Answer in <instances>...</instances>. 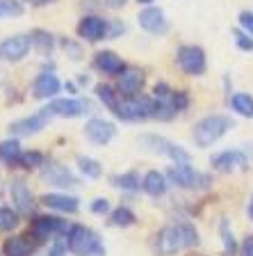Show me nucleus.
<instances>
[{
    "label": "nucleus",
    "mask_w": 253,
    "mask_h": 256,
    "mask_svg": "<svg viewBox=\"0 0 253 256\" xmlns=\"http://www.w3.org/2000/svg\"><path fill=\"white\" fill-rule=\"evenodd\" d=\"M199 245V231L194 229V224L190 222H178L169 224L155 238V252L160 256H174L183 250Z\"/></svg>",
    "instance_id": "1"
},
{
    "label": "nucleus",
    "mask_w": 253,
    "mask_h": 256,
    "mask_svg": "<svg viewBox=\"0 0 253 256\" xmlns=\"http://www.w3.org/2000/svg\"><path fill=\"white\" fill-rule=\"evenodd\" d=\"M231 128H235L231 117H226V114H210V117L201 119L196 124L194 130H192V138H194L196 146L206 149V146H212L217 140H222Z\"/></svg>",
    "instance_id": "2"
},
{
    "label": "nucleus",
    "mask_w": 253,
    "mask_h": 256,
    "mask_svg": "<svg viewBox=\"0 0 253 256\" xmlns=\"http://www.w3.org/2000/svg\"><path fill=\"white\" fill-rule=\"evenodd\" d=\"M66 242H69V252L73 256H100L103 254V242L91 229L82 226V224H73L69 226L66 234Z\"/></svg>",
    "instance_id": "3"
},
{
    "label": "nucleus",
    "mask_w": 253,
    "mask_h": 256,
    "mask_svg": "<svg viewBox=\"0 0 253 256\" xmlns=\"http://www.w3.org/2000/svg\"><path fill=\"white\" fill-rule=\"evenodd\" d=\"M167 178L183 190H203L210 186V178L201 174L199 170H194L190 162H174L167 172Z\"/></svg>",
    "instance_id": "4"
},
{
    "label": "nucleus",
    "mask_w": 253,
    "mask_h": 256,
    "mask_svg": "<svg viewBox=\"0 0 253 256\" xmlns=\"http://www.w3.org/2000/svg\"><path fill=\"white\" fill-rule=\"evenodd\" d=\"M139 144H142L148 154L167 156V158H171L174 162H190V151H185L183 146L169 142V140L162 138V135H142V138H139Z\"/></svg>",
    "instance_id": "5"
},
{
    "label": "nucleus",
    "mask_w": 253,
    "mask_h": 256,
    "mask_svg": "<svg viewBox=\"0 0 253 256\" xmlns=\"http://www.w3.org/2000/svg\"><path fill=\"white\" fill-rule=\"evenodd\" d=\"M176 62H178V66L183 69V74H187V76H203L208 69V60H206L203 48L192 46V44L178 48Z\"/></svg>",
    "instance_id": "6"
},
{
    "label": "nucleus",
    "mask_w": 253,
    "mask_h": 256,
    "mask_svg": "<svg viewBox=\"0 0 253 256\" xmlns=\"http://www.w3.org/2000/svg\"><path fill=\"white\" fill-rule=\"evenodd\" d=\"M116 117L126 119V122H139V119L153 117V101L144 94L137 96H126V101L119 103Z\"/></svg>",
    "instance_id": "7"
},
{
    "label": "nucleus",
    "mask_w": 253,
    "mask_h": 256,
    "mask_svg": "<svg viewBox=\"0 0 253 256\" xmlns=\"http://www.w3.org/2000/svg\"><path fill=\"white\" fill-rule=\"evenodd\" d=\"M50 117H53V112L48 110V108H43V110H39L37 114H32V117H25V119H18V122H14L9 126V133L18 135V138L37 135L39 130H43V128H46V124L50 122Z\"/></svg>",
    "instance_id": "8"
},
{
    "label": "nucleus",
    "mask_w": 253,
    "mask_h": 256,
    "mask_svg": "<svg viewBox=\"0 0 253 256\" xmlns=\"http://www.w3.org/2000/svg\"><path fill=\"white\" fill-rule=\"evenodd\" d=\"M41 181L55 188H75L78 178L71 174L69 167L59 165V162H46L41 167Z\"/></svg>",
    "instance_id": "9"
},
{
    "label": "nucleus",
    "mask_w": 253,
    "mask_h": 256,
    "mask_svg": "<svg viewBox=\"0 0 253 256\" xmlns=\"http://www.w3.org/2000/svg\"><path fill=\"white\" fill-rule=\"evenodd\" d=\"M30 48H32V42L25 34L7 37L5 42H0V60L2 62H21Z\"/></svg>",
    "instance_id": "10"
},
{
    "label": "nucleus",
    "mask_w": 253,
    "mask_h": 256,
    "mask_svg": "<svg viewBox=\"0 0 253 256\" xmlns=\"http://www.w3.org/2000/svg\"><path fill=\"white\" fill-rule=\"evenodd\" d=\"M48 110L53 112L55 117H66V119H73V117H82L87 112H91V103L84 101V98H57L48 106Z\"/></svg>",
    "instance_id": "11"
},
{
    "label": "nucleus",
    "mask_w": 253,
    "mask_h": 256,
    "mask_svg": "<svg viewBox=\"0 0 253 256\" xmlns=\"http://www.w3.org/2000/svg\"><path fill=\"white\" fill-rule=\"evenodd\" d=\"M212 167H215L217 172H224V174H233V172H242L247 170L249 160L247 156L242 154V151L233 149V151H222V154L212 156Z\"/></svg>",
    "instance_id": "12"
},
{
    "label": "nucleus",
    "mask_w": 253,
    "mask_h": 256,
    "mask_svg": "<svg viewBox=\"0 0 253 256\" xmlns=\"http://www.w3.org/2000/svg\"><path fill=\"white\" fill-rule=\"evenodd\" d=\"M107 26L105 18H100V16H84L82 21L78 23V34L87 42H100V39H107Z\"/></svg>",
    "instance_id": "13"
},
{
    "label": "nucleus",
    "mask_w": 253,
    "mask_h": 256,
    "mask_svg": "<svg viewBox=\"0 0 253 256\" xmlns=\"http://www.w3.org/2000/svg\"><path fill=\"white\" fill-rule=\"evenodd\" d=\"M30 231H32V236H34L37 240H48V238H53V236H57V234H64L66 226H64V222L62 220H57V218L39 215V218L32 220Z\"/></svg>",
    "instance_id": "14"
},
{
    "label": "nucleus",
    "mask_w": 253,
    "mask_h": 256,
    "mask_svg": "<svg viewBox=\"0 0 253 256\" xmlns=\"http://www.w3.org/2000/svg\"><path fill=\"white\" fill-rule=\"evenodd\" d=\"M114 133H116L114 124L105 122V119L94 117V119H89V122L84 124V135H87L94 144H100V146L110 142V140L114 138Z\"/></svg>",
    "instance_id": "15"
},
{
    "label": "nucleus",
    "mask_w": 253,
    "mask_h": 256,
    "mask_svg": "<svg viewBox=\"0 0 253 256\" xmlns=\"http://www.w3.org/2000/svg\"><path fill=\"white\" fill-rule=\"evenodd\" d=\"M137 21L144 30L153 32V34H164V32L169 30V23H167L164 12L160 10V7H146V10H142L137 16Z\"/></svg>",
    "instance_id": "16"
},
{
    "label": "nucleus",
    "mask_w": 253,
    "mask_h": 256,
    "mask_svg": "<svg viewBox=\"0 0 253 256\" xmlns=\"http://www.w3.org/2000/svg\"><path fill=\"white\" fill-rule=\"evenodd\" d=\"M9 197L14 202V208L18 213H30L34 208V202H32V192L27 188V183L23 178H11L9 183Z\"/></svg>",
    "instance_id": "17"
},
{
    "label": "nucleus",
    "mask_w": 253,
    "mask_h": 256,
    "mask_svg": "<svg viewBox=\"0 0 253 256\" xmlns=\"http://www.w3.org/2000/svg\"><path fill=\"white\" fill-rule=\"evenodd\" d=\"M41 204L46 208H53V210H59V213H78L80 208V199L73 197V194H59V192H50V194H43Z\"/></svg>",
    "instance_id": "18"
},
{
    "label": "nucleus",
    "mask_w": 253,
    "mask_h": 256,
    "mask_svg": "<svg viewBox=\"0 0 253 256\" xmlns=\"http://www.w3.org/2000/svg\"><path fill=\"white\" fill-rule=\"evenodd\" d=\"M144 82H146V76L139 69H126L119 76V92L123 96H137L144 90Z\"/></svg>",
    "instance_id": "19"
},
{
    "label": "nucleus",
    "mask_w": 253,
    "mask_h": 256,
    "mask_svg": "<svg viewBox=\"0 0 253 256\" xmlns=\"http://www.w3.org/2000/svg\"><path fill=\"white\" fill-rule=\"evenodd\" d=\"M94 64H96V69H100L107 76H121L123 71H126L123 60L119 58L114 50H100V53H96Z\"/></svg>",
    "instance_id": "20"
},
{
    "label": "nucleus",
    "mask_w": 253,
    "mask_h": 256,
    "mask_svg": "<svg viewBox=\"0 0 253 256\" xmlns=\"http://www.w3.org/2000/svg\"><path fill=\"white\" fill-rule=\"evenodd\" d=\"M59 90H62V82L57 80V76H55V74L37 76L34 85H32V92H34V96H37V98H53V96H57Z\"/></svg>",
    "instance_id": "21"
},
{
    "label": "nucleus",
    "mask_w": 253,
    "mask_h": 256,
    "mask_svg": "<svg viewBox=\"0 0 253 256\" xmlns=\"http://www.w3.org/2000/svg\"><path fill=\"white\" fill-rule=\"evenodd\" d=\"M142 181H144L142 183L144 192H146V194H151V197H162L164 192H167V186H169L167 176H164L162 172H158V170L148 172Z\"/></svg>",
    "instance_id": "22"
},
{
    "label": "nucleus",
    "mask_w": 253,
    "mask_h": 256,
    "mask_svg": "<svg viewBox=\"0 0 253 256\" xmlns=\"http://www.w3.org/2000/svg\"><path fill=\"white\" fill-rule=\"evenodd\" d=\"M2 252H5V256H32L34 254V245L25 236H11V238L5 240Z\"/></svg>",
    "instance_id": "23"
},
{
    "label": "nucleus",
    "mask_w": 253,
    "mask_h": 256,
    "mask_svg": "<svg viewBox=\"0 0 253 256\" xmlns=\"http://www.w3.org/2000/svg\"><path fill=\"white\" fill-rule=\"evenodd\" d=\"M21 158H23V151H21V144L16 140L0 142V160L5 165H21Z\"/></svg>",
    "instance_id": "24"
},
{
    "label": "nucleus",
    "mask_w": 253,
    "mask_h": 256,
    "mask_svg": "<svg viewBox=\"0 0 253 256\" xmlns=\"http://www.w3.org/2000/svg\"><path fill=\"white\" fill-rule=\"evenodd\" d=\"M30 42H32V48H37L41 55H48L50 50H53V46H55L53 34L46 32V30H34L30 34Z\"/></svg>",
    "instance_id": "25"
},
{
    "label": "nucleus",
    "mask_w": 253,
    "mask_h": 256,
    "mask_svg": "<svg viewBox=\"0 0 253 256\" xmlns=\"http://www.w3.org/2000/svg\"><path fill=\"white\" fill-rule=\"evenodd\" d=\"M144 181H139V174L137 172H126V174H119V176H112V186L114 188H121V190L128 192H135L139 190Z\"/></svg>",
    "instance_id": "26"
},
{
    "label": "nucleus",
    "mask_w": 253,
    "mask_h": 256,
    "mask_svg": "<svg viewBox=\"0 0 253 256\" xmlns=\"http://www.w3.org/2000/svg\"><path fill=\"white\" fill-rule=\"evenodd\" d=\"M135 222H137V215L132 213L130 208H126V206H119L116 210H112L110 213V224L112 226H121V229H126V226H132Z\"/></svg>",
    "instance_id": "27"
},
{
    "label": "nucleus",
    "mask_w": 253,
    "mask_h": 256,
    "mask_svg": "<svg viewBox=\"0 0 253 256\" xmlns=\"http://www.w3.org/2000/svg\"><path fill=\"white\" fill-rule=\"evenodd\" d=\"M231 106L238 114H242V117H247V119H253V96L242 94V92H240V94H233Z\"/></svg>",
    "instance_id": "28"
},
{
    "label": "nucleus",
    "mask_w": 253,
    "mask_h": 256,
    "mask_svg": "<svg viewBox=\"0 0 253 256\" xmlns=\"http://www.w3.org/2000/svg\"><path fill=\"white\" fill-rule=\"evenodd\" d=\"M78 167H80V172H82L87 178H98L100 172H103V167H100L98 160L87 158V156H78Z\"/></svg>",
    "instance_id": "29"
},
{
    "label": "nucleus",
    "mask_w": 253,
    "mask_h": 256,
    "mask_svg": "<svg viewBox=\"0 0 253 256\" xmlns=\"http://www.w3.org/2000/svg\"><path fill=\"white\" fill-rule=\"evenodd\" d=\"M96 94H98V98L103 101V106H107L116 114V110H119V103H121L119 98H116V92L112 90L110 85H98V87H96Z\"/></svg>",
    "instance_id": "30"
},
{
    "label": "nucleus",
    "mask_w": 253,
    "mask_h": 256,
    "mask_svg": "<svg viewBox=\"0 0 253 256\" xmlns=\"http://www.w3.org/2000/svg\"><path fill=\"white\" fill-rule=\"evenodd\" d=\"M222 238H224V254H226V256H235V252H238V242H235L233 231L228 229L226 220L222 222Z\"/></svg>",
    "instance_id": "31"
},
{
    "label": "nucleus",
    "mask_w": 253,
    "mask_h": 256,
    "mask_svg": "<svg viewBox=\"0 0 253 256\" xmlns=\"http://www.w3.org/2000/svg\"><path fill=\"white\" fill-rule=\"evenodd\" d=\"M18 224V210L11 208H0V231H9Z\"/></svg>",
    "instance_id": "32"
},
{
    "label": "nucleus",
    "mask_w": 253,
    "mask_h": 256,
    "mask_svg": "<svg viewBox=\"0 0 253 256\" xmlns=\"http://www.w3.org/2000/svg\"><path fill=\"white\" fill-rule=\"evenodd\" d=\"M23 7L18 0H0V18L5 16H21Z\"/></svg>",
    "instance_id": "33"
},
{
    "label": "nucleus",
    "mask_w": 253,
    "mask_h": 256,
    "mask_svg": "<svg viewBox=\"0 0 253 256\" xmlns=\"http://www.w3.org/2000/svg\"><path fill=\"white\" fill-rule=\"evenodd\" d=\"M21 165L25 167V170H34V167H43V165H46V158H43V154H39V151H30V154H23V158H21Z\"/></svg>",
    "instance_id": "34"
},
{
    "label": "nucleus",
    "mask_w": 253,
    "mask_h": 256,
    "mask_svg": "<svg viewBox=\"0 0 253 256\" xmlns=\"http://www.w3.org/2000/svg\"><path fill=\"white\" fill-rule=\"evenodd\" d=\"M235 44L240 50H253V37H249V32H235Z\"/></svg>",
    "instance_id": "35"
},
{
    "label": "nucleus",
    "mask_w": 253,
    "mask_h": 256,
    "mask_svg": "<svg viewBox=\"0 0 253 256\" xmlns=\"http://www.w3.org/2000/svg\"><path fill=\"white\" fill-rule=\"evenodd\" d=\"M91 213L94 215H107L110 213V202L105 197H98L91 202Z\"/></svg>",
    "instance_id": "36"
},
{
    "label": "nucleus",
    "mask_w": 253,
    "mask_h": 256,
    "mask_svg": "<svg viewBox=\"0 0 253 256\" xmlns=\"http://www.w3.org/2000/svg\"><path fill=\"white\" fill-rule=\"evenodd\" d=\"M187 106H190V96L185 94V92H174V108H176V112H183Z\"/></svg>",
    "instance_id": "37"
},
{
    "label": "nucleus",
    "mask_w": 253,
    "mask_h": 256,
    "mask_svg": "<svg viewBox=\"0 0 253 256\" xmlns=\"http://www.w3.org/2000/svg\"><path fill=\"white\" fill-rule=\"evenodd\" d=\"M240 26L244 28V32H249L253 37V12H242L240 14Z\"/></svg>",
    "instance_id": "38"
},
{
    "label": "nucleus",
    "mask_w": 253,
    "mask_h": 256,
    "mask_svg": "<svg viewBox=\"0 0 253 256\" xmlns=\"http://www.w3.org/2000/svg\"><path fill=\"white\" fill-rule=\"evenodd\" d=\"M66 250H69V242H66V240H57L48 256H66Z\"/></svg>",
    "instance_id": "39"
},
{
    "label": "nucleus",
    "mask_w": 253,
    "mask_h": 256,
    "mask_svg": "<svg viewBox=\"0 0 253 256\" xmlns=\"http://www.w3.org/2000/svg\"><path fill=\"white\" fill-rule=\"evenodd\" d=\"M240 256H253V234L247 236V240L240 247Z\"/></svg>",
    "instance_id": "40"
},
{
    "label": "nucleus",
    "mask_w": 253,
    "mask_h": 256,
    "mask_svg": "<svg viewBox=\"0 0 253 256\" xmlns=\"http://www.w3.org/2000/svg\"><path fill=\"white\" fill-rule=\"evenodd\" d=\"M64 48H66V50H71V58H73V60H78V58H80V48L75 46V44L64 42Z\"/></svg>",
    "instance_id": "41"
},
{
    "label": "nucleus",
    "mask_w": 253,
    "mask_h": 256,
    "mask_svg": "<svg viewBox=\"0 0 253 256\" xmlns=\"http://www.w3.org/2000/svg\"><path fill=\"white\" fill-rule=\"evenodd\" d=\"M103 2H105L107 7H112V10H119V7H121L126 0H103Z\"/></svg>",
    "instance_id": "42"
},
{
    "label": "nucleus",
    "mask_w": 253,
    "mask_h": 256,
    "mask_svg": "<svg viewBox=\"0 0 253 256\" xmlns=\"http://www.w3.org/2000/svg\"><path fill=\"white\" fill-rule=\"evenodd\" d=\"M249 218L253 220V197H251V202H249Z\"/></svg>",
    "instance_id": "43"
},
{
    "label": "nucleus",
    "mask_w": 253,
    "mask_h": 256,
    "mask_svg": "<svg viewBox=\"0 0 253 256\" xmlns=\"http://www.w3.org/2000/svg\"><path fill=\"white\" fill-rule=\"evenodd\" d=\"M30 2H34V5H43V2H48V0H30Z\"/></svg>",
    "instance_id": "44"
},
{
    "label": "nucleus",
    "mask_w": 253,
    "mask_h": 256,
    "mask_svg": "<svg viewBox=\"0 0 253 256\" xmlns=\"http://www.w3.org/2000/svg\"><path fill=\"white\" fill-rule=\"evenodd\" d=\"M137 2H142V5H151L153 0H137Z\"/></svg>",
    "instance_id": "45"
},
{
    "label": "nucleus",
    "mask_w": 253,
    "mask_h": 256,
    "mask_svg": "<svg viewBox=\"0 0 253 256\" xmlns=\"http://www.w3.org/2000/svg\"><path fill=\"white\" fill-rule=\"evenodd\" d=\"M0 192H2V183H0Z\"/></svg>",
    "instance_id": "46"
}]
</instances>
